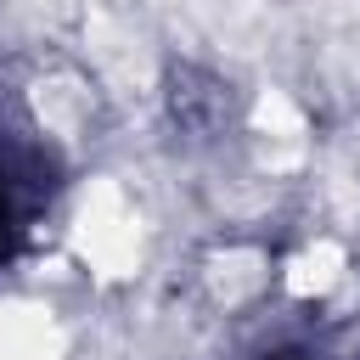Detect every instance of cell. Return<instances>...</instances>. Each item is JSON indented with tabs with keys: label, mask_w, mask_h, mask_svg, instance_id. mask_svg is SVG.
I'll use <instances>...</instances> for the list:
<instances>
[{
	"label": "cell",
	"mask_w": 360,
	"mask_h": 360,
	"mask_svg": "<svg viewBox=\"0 0 360 360\" xmlns=\"http://www.w3.org/2000/svg\"><path fill=\"white\" fill-rule=\"evenodd\" d=\"M68 242H73L79 264H90V276H101V281H124V276H135L141 259H146L141 208L129 202V191H124L118 180H90V186L73 197Z\"/></svg>",
	"instance_id": "cell-1"
},
{
	"label": "cell",
	"mask_w": 360,
	"mask_h": 360,
	"mask_svg": "<svg viewBox=\"0 0 360 360\" xmlns=\"http://www.w3.org/2000/svg\"><path fill=\"white\" fill-rule=\"evenodd\" d=\"M281 281H287L292 298H326V292L343 281V253H338L332 242H315V248H304V253L281 270Z\"/></svg>",
	"instance_id": "cell-3"
},
{
	"label": "cell",
	"mask_w": 360,
	"mask_h": 360,
	"mask_svg": "<svg viewBox=\"0 0 360 360\" xmlns=\"http://www.w3.org/2000/svg\"><path fill=\"white\" fill-rule=\"evenodd\" d=\"M0 360H62V326L45 304L6 298L0 304Z\"/></svg>",
	"instance_id": "cell-2"
}]
</instances>
